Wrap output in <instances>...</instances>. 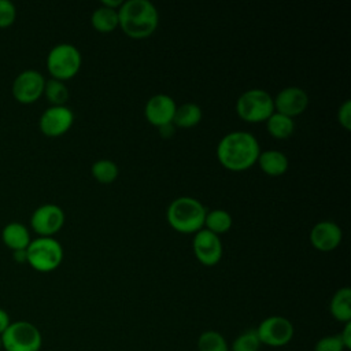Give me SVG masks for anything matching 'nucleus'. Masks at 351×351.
<instances>
[{
  "instance_id": "obj_1",
  "label": "nucleus",
  "mask_w": 351,
  "mask_h": 351,
  "mask_svg": "<svg viewBox=\"0 0 351 351\" xmlns=\"http://www.w3.org/2000/svg\"><path fill=\"white\" fill-rule=\"evenodd\" d=\"M261 154L259 143L248 132L234 130L225 134L217 145L219 163L230 171H244L256 163Z\"/></svg>"
},
{
  "instance_id": "obj_2",
  "label": "nucleus",
  "mask_w": 351,
  "mask_h": 351,
  "mask_svg": "<svg viewBox=\"0 0 351 351\" xmlns=\"http://www.w3.org/2000/svg\"><path fill=\"white\" fill-rule=\"evenodd\" d=\"M122 32L130 38H145L155 33L159 25L156 7L148 0H126L118 10Z\"/></svg>"
},
{
  "instance_id": "obj_3",
  "label": "nucleus",
  "mask_w": 351,
  "mask_h": 351,
  "mask_svg": "<svg viewBox=\"0 0 351 351\" xmlns=\"http://www.w3.org/2000/svg\"><path fill=\"white\" fill-rule=\"evenodd\" d=\"M207 210L195 197L180 196L174 199L166 211L169 225L180 233H196L204 226Z\"/></svg>"
},
{
  "instance_id": "obj_4",
  "label": "nucleus",
  "mask_w": 351,
  "mask_h": 351,
  "mask_svg": "<svg viewBox=\"0 0 351 351\" xmlns=\"http://www.w3.org/2000/svg\"><path fill=\"white\" fill-rule=\"evenodd\" d=\"M237 115L250 123L266 122L274 112V101L269 92L263 89H248L243 92L236 101Z\"/></svg>"
},
{
  "instance_id": "obj_5",
  "label": "nucleus",
  "mask_w": 351,
  "mask_h": 351,
  "mask_svg": "<svg viewBox=\"0 0 351 351\" xmlns=\"http://www.w3.org/2000/svg\"><path fill=\"white\" fill-rule=\"evenodd\" d=\"M82 63L81 52L69 43H60L51 48L47 56V69L52 78L66 81L73 78Z\"/></svg>"
},
{
  "instance_id": "obj_6",
  "label": "nucleus",
  "mask_w": 351,
  "mask_h": 351,
  "mask_svg": "<svg viewBox=\"0 0 351 351\" xmlns=\"http://www.w3.org/2000/svg\"><path fill=\"white\" fill-rule=\"evenodd\" d=\"M26 256L33 269L52 271L62 263L63 248L56 239L40 236L30 241L26 248Z\"/></svg>"
},
{
  "instance_id": "obj_7",
  "label": "nucleus",
  "mask_w": 351,
  "mask_h": 351,
  "mask_svg": "<svg viewBox=\"0 0 351 351\" xmlns=\"http://www.w3.org/2000/svg\"><path fill=\"white\" fill-rule=\"evenodd\" d=\"M1 347L5 351H38L43 337L36 325L27 321H16L0 335Z\"/></svg>"
},
{
  "instance_id": "obj_8",
  "label": "nucleus",
  "mask_w": 351,
  "mask_h": 351,
  "mask_svg": "<svg viewBox=\"0 0 351 351\" xmlns=\"http://www.w3.org/2000/svg\"><path fill=\"white\" fill-rule=\"evenodd\" d=\"M255 332L262 346L277 348L287 346L293 339L295 328L288 318L282 315H270L259 322Z\"/></svg>"
},
{
  "instance_id": "obj_9",
  "label": "nucleus",
  "mask_w": 351,
  "mask_h": 351,
  "mask_svg": "<svg viewBox=\"0 0 351 351\" xmlns=\"http://www.w3.org/2000/svg\"><path fill=\"white\" fill-rule=\"evenodd\" d=\"M64 223V213L58 204L45 203L37 207L30 218V225L34 232L44 237H52Z\"/></svg>"
},
{
  "instance_id": "obj_10",
  "label": "nucleus",
  "mask_w": 351,
  "mask_h": 351,
  "mask_svg": "<svg viewBox=\"0 0 351 351\" xmlns=\"http://www.w3.org/2000/svg\"><path fill=\"white\" fill-rule=\"evenodd\" d=\"M44 75L33 69L19 73L12 82V95L21 103H33L44 93Z\"/></svg>"
},
{
  "instance_id": "obj_11",
  "label": "nucleus",
  "mask_w": 351,
  "mask_h": 351,
  "mask_svg": "<svg viewBox=\"0 0 351 351\" xmlns=\"http://www.w3.org/2000/svg\"><path fill=\"white\" fill-rule=\"evenodd\" d=\"M192 248L197 261L204 266H214L222 258V243L219 236L204 228L195 233Z\"/></svg>"
},
{
  "instance_id": "obj_12",
  "label": "nucleus",
  "mask_w": 351,
  "mask_h": 351,
  "mask_svg": "<svg viewBox=\"0 0 351 351\" xmlns=\"http://www.w3.org/2000/svg\"><path fill=\"white\" fill-rule=\"evenodd\" d=\"M74 122V114L67 106H51L40 117L38 126L45 136L64 134Z\"/></svg>"
},
{
  "instance_id": "obj_13",
  "label": "nucleus",
  "mask_w": 351,
  "mask_h": 351,
  "mask_svg": "<svg viewBox=\"0 0 351 351\" xmlns=\"http://www.w3.org/2000/svg\"><path fill=\"white\" fill-rule=\"evenodd\" d=\"M273 101L276 112L293 118L304 112L308 106V96L306 90L299 86H287L277 93Z\"/></svg>"
},
{
  "instance_id": "obj_14",
  "label": "nucleus",
  "mask_w": 351,
  "mask_h": 351,
  "mask_svg": "<svg viewBox=\"0 0 351 351\" xmlns=\"http://www.w3.org/2000/svg\"><path fill=\"white\" fill-rule=\"evenodd\" d=\"M176 108L177 106L171 96L165 93H158L148 99L144 108V115L151 125L160 128V126L173 123Z\"/></svg>"
},
{
  "instance_id": "obj_15",
  "label": "nucleus",
  "mask_w": 351,
  "mask_h": 351,
  "mask_svg": "<svg viewBox=\"0 0 351 351\" xmlns=\"http://www.w3.org/2000/svg\"><path fill=\"white\" fill-rule=\"evenodd\" d=\"M343 239L340 226L332 221H321L315 223L310 232V241L314 248L329 252L339 247Z\"/></svg>"
},
{
  "instance_id": "obj_16",
  "label": "nucleus",
  "mask_w": 351,
  "mask_h": 351,
  "mask_svg": "<svg viewBox=\"0 0 351 351\" xmlns=\"http://www.w3.org/2000/svg\"><path fill=\"white\" fill-rule=\"evenodd\" d=\"M258 165L263 173L271 177L282 176L288 170V158L278 149L261 151L258 156Z\"/></svg>"
},
{
  "instance_id": "obj_17",
  "label": "nucleus",
  "mask_w": 351,
  "mask_h": 351,
  "mask_svg": "<svg viewBox=\"0 0 351 351\" xmlns=\"http://www.w3.org/2000/svg\"><path fill=\"white\" fill-rule=\"evenodd\" d=\"M1 239L7 247L12 251L26 250L30 244V233L27 228L21 222H10L1 230Z\"/></svg>"
},
{
  "instance_id": "obj_18",
  "label": "nucleus",
  "mask_w": 351,
  "mask_h": 351,
  "mask_svg": "<svg viewBox=\"0 0 351 351\" xmlns=\"http://www.w3.org/2000/svg\"><path fill=\"white\" fill-rule=\"evenodd\" d=\"M329 311L339 322L346 324L351 321V289L348 287H343L333 293L329 303Z\"/></svg>"
},
{
  "instance_id": "obj_19",
  "label": "nucleus",
  "mask_w": 351,
  "mask_h": 351,
  "mask_svg": "<svg viewBox=\"0 0 351 351\" xmlns=\"http://www.w3.org/2000/svg\"><path fill=\"white\" fill-rule=\"evenodd\" d=\"M202 108L195 103H184L181 106H177L173 125L178 128H193L202 121Z\"/></svg>"
},
{
  "instance_id": "obj_20",
  "label": "nucleus",
  "mask_w": 351,
  "mask_h": 351,
  "mask_svg": "<svg viewBox=\"0 0 351 351\" xmlns=\"http://www.w3.org/2000/svg\"><path fill=\"white\" fill-rule=\"evenodd\" d=\"M90 22H92V26L97 32H100V33H110V32L115 30L118 27V25H119L118 11L107 8L104 5H100V7H97L92 12Z\"/></svg>"
},
{
  "instance_id": "obj_21",
  "label": "nucleus",
  "mask_w": 351,
  "mask_h": 351,
  "mask_svg": "<svg viewBox=\"0 0 351 351\" xmlns=\"http://www.w3.org/2000/svg\"><path fill=\"white\" fill-rule=\"evenodd\" d=\"M266 128L271 137L274 138H288L292 136L295 130V122L293 118H289L287 115H282L280 112H273L266 119Z\"/></svg>"
},
{
  "instance_id": "obj_22",
  "label": "nucleus",
  "mask_w": 351,
  "mask_h": 351,
  "mask_svg": "<svg viewBox=\"0 0 351 351\" xmlns=\"http://www.w3.org/2000/svg\"><path fill=\"white\" fill-rule=\"evenodd\" d=\"M233 219L232 215L222 208H215L211 211H207L206 218H204V229L215 233V234H222L226 233L232 228Z\"/></svg>"
},
{
  "instance_id": "obj_23",
  "label": "nucleus",
  "mask_w": 351,
  "mask_h": 351,
  "mask_svg": "<svg viewBox=\"0 0 351 351\" xmlns=\"http://www.w3.org/2000/svg\"><path fill=\"white\" fill-rule=\"evenodd\" d=\"M197 351H230V348L222 333L208 329L200 333L197 339Z\"/></svg>"
},
{
  "instance_id": "obj_24",
  "label": "nucleus",
  "mask_w": 351,
  "mask_h": 351,
  "mask_svg": "<svg viewBox=\"0 0 351 351\" xmlns=\"http://www.w3.org/2000/svg\"><path fill=\"white\" fill-rule=\"evenodd\" d=\"M90 171L96 181L101 184H111L117 180L119 169L117 163L110 159H99L92 165Z\"/></svg>"
},
{
  "instance_id": "obj_25",
  "label": "nucleus",
  "mask_w": 351,
  "mask_h": 351,
  "mask_svg": "<svg viewBox=\"0 0 351 351\" xmlns=\"http://www.w3.org/2000/svg\"><path fill=\"white\" fill-rule=\"evenodd\" d=\"M44 93L52 106H64L69 99V89L63 81L51 78L45 81Z\"/></svg>"
},
{
  "instance_id": "obj_26",
  "label": "nucleus",
  "mask_w": 351,
  "mask_h": 351,
  "mask_svg": "<svg viewBox=\"0 0 351 351\" xmlns=\"http://www.w3.org/2000/svg\"><path fill=\"white\" fill-rule=\"evenodd\" d=\"M261 346L262 344L258 339L255 329H248L240 333L229 346V348L230 351H259Z\"/></svg>"
},
{
  "instance_id": "obj_27",
  "label": "nucleus",
  "mask_w": 351,
  "mask_h": 351,
  "mask_svg": "<svg viewBox=\"0 0 351 351\" xmlns=\"http://www.w3.org/2000/svg\"><path fill=\"white\" fill-rule=\"evenodd\" d=\"M314 351H346L339 335L324 336L314 344Z\"/></svg>"
},
{
  "instance_id": "obj_28",
  "label": "nucleus",
  "mask_w": 351,
  "mask_h": 351,
  "mask_svg": "<svg viewBox=\"0 0 351 351\" xmlns=\"http://www.w3.org/2000/svg\"><path fill=\"white\" fill-rule=\"evenodd\" d=\"M16 18V8L11 0H0V27L12 25Z\"/></svg>"
},
{
  "instance_id": "obj_29",
  "label": "nucleus",
  "mask_w": 351,
  "mask_h": 351,
  "mask_svg": "<svg viewBox=\"0 0 351 351\" xmlns=\"http://www.w3.org/2000/svg\"><path fill=\"white\" fill-rule=\"evenodd\" d=\"M337 121L339 123L350 130L351 129V101L350 100H346L340 107H339V111H337Z\"/></svg>"
},
{
  "instance_id": "obj_30",
  "label": "nucleus",
  "mask_w": 351,
  "mask_h": 351,
  "mask_svg": "<svg viewBox=\"0 0 351 351\" xmlns=\"http://www.w3.org/2000/svg\"><path fill=\"white\" fill-rule=\"evenodd\" d=\"M339 337H340L344 348L351 350V321L344 324L341 332L339 333Z\"/></svg>"
},
{
  "instance_id": "obj_31",
  "label": "nucleus",
  "mask_w": 351,
  "mask_h": 351,
  "mask_svg": "<svg viewBox=\"0 0 351 351\" xmlns=\"http://www.w3.org/2000/svg\"><path fill=\"white\" fill-rule=\"evenodd\" d=\"M10 324H11V322H10L8 314H7L3 308H0V335L8 328Z\"/></svg>"
},
{
  "instance_id": "obj_32",
  "label": "nucleus",
  "mask_w": 351,
  "mask_h": 351,
  "mask_svg": "<svg viewBox=\"0 0 351 351\" xmlns=\"http://www.w3.org/2000/svg\"><path fill=\"white\" fill-rule=\"evenodd\" d=\"M122 0H104L103 3H101V5H104V7H107V8H111V10H119V7L122 5Z\"/></svg>"
},
{
  "instance_id": "obj_33",
  "label": "nucleus",
  "mask_w": 351,
  "mask_h": 351,
  "mask_svg": "<svg viewBox=\"0 0 351 351\" xmlns=\"http://www.w3.org/2000/svg\"><path fill=\"white\" fill-rule=\"evenodd\" d=\"M12 256L16 262L22 263V262H27V256H26V250H15L12 252Z\"/></svg>"
},
{
  "instance_id": "obj_34",
  "label": "nucleus",
  "mask_w": 351,
  "mask_h": 351,
  "mask_svg": "<svg viewBox=\"0 0 351 351\" xmlns=\"http://www.w3.org/2000/svg\"><path fill=\"white\" fill-rule=\"evenodd\" d=\"M174 130V125L173 123H169V125H165V126H160L159 128V132L163 137H169V136H173V132Z\"/></svg>"
},
{
  "instance_id": "obj_35",
  "label": "nucleus",
  "mask_w": 351,
  "mask_h": 351,
  "mask_svg": "<svg viewBox=\"0 0 351 351\" xmlns=\"http://www.w3.org/2000/svg\"><path fill=\"white\" fill-rule=\"evenodd\" d=\"M0 348H1V339H0Z\"/></svg>"
}]
</instances>
